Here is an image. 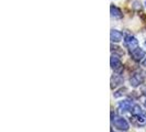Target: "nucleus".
Returning <instances> with one entry per match:
<instances>
[{"mask_svg": "<svg viewBox=\"0 0 146 132\" xmlns=\"http://www.w3.org/2000/svg\"><path fill=\"white\" fill-rule=\"evenodd\" d=\"M126 93H127V89L125 87H122V88H120V89H117V91L114 93V97H115V98L122 97V96H124Z\"/></svg>", "mask_w": 146, "mask_h": 132, "instance_id": "12", "label": "nucleus"}, {"mask_svg": "<svg viewBox=\"0 0 146 132\" xmlns=\"http://www.w3.org/2000/svg\"><path fill=\"white\" fill-rule=\"evenodd\" d=\"M143 93L146 95V86H145V87H143Z\"/></svg>", "mask_w": 146, "mask_h": 132, "instance_id": "15", "label": "nucleus"}, {"mask_svg": "<svg viewBox=\"0 0 146 132\" xmlns=\"http://www.w3.org/2000/svg\"><path fill=\"white\" fill-rule=\"evenodd\" d=\"M110 37H111V41H112V42H114V43H119V42H121V41H122V39H123V34H122L120 31L113 29V30H111Z\"/></svg>", "mask_w": 146, "mask_h": 132, "instance_id": "8", "label": "nucleus"}, {"mask_svg": "<svg viewBox=\"0 0 146 132\" xmlns=\"http://www.w3.org/2000/svg\"><path fill=\"white\" fill-rule=\"evenodd\" d=\"M131 122L136 127L146 125V111H143L141 115H135L131 117Z\"/></svg>", "mask_w": 146, "mask_h": 132, "instance_id": "2", "label": "nucleus"}, {"mask_svg": "<svg viewBox=\"0 0 146 132\" xmlns=\"http://www.w3.org/2000/svg\"><path fill=\"white\" fill-rule=\"evenodd\" d=\"M111 122H112L113 127H114L115 129H117V130H120V131H127L129 128H130L129 122L125 120L124 118L120 117V116H117V115L112 116Z\"/></svg>", "mask_w": 146, "mask_h": 132, "instance_id": "1", "label": "nucleus"}, {"mask_svg": "<svg viewBox=\"0 0 146 132\" xmlns=\"http://www.w3.org/2000/svg\"><path fill=\"white\" fill-rule=\"evenodd\" d=\"M124 43H125V45H126V47L130 50V52L134 51L135 49H137V47H139V41L133 37V35H131V34L125 35Z\"/></svg>", "mask_w": 146, "mask_h": 132, "instance_id": "3", "label": "nucleus"}, {"mask_svg": "<svg viewBox=\"0 0 146 132\" xmlns=\"http://www.w3.org/2000/svg\"><path fill=\"white\" fill-rule=\"evenodd\" d=\"M110 62H111V67H112V69H113L114 72H117V74L122 72V69H123V64H122L121 59H120V57H119L117 55H115V54L112 55Z\"/></svg>", "mask_w": 146, "mask_h": 132, "instance_id": "4", "label": "nucleus"}, {"mask_svg": "<svg viewBox=\"0 0 146 132\" xmlns=\"http://www.w3.org/2000/svg\"><path fill=\"white\" fill-rule=\"evenodd\" d=\"M142 64H143V66H146V57H145V59L143 61V63H142Z\"/></svg>", "mask_w": 146, "mask_h": 132, "instance_id": "14", "label": "nucleus"}, {"mask_svg": "<svg viewBox=\"0 0 146 132\" xmlns=\"http://www.w3.org/2000/svg\"><path fill=\"white\" fill-rule=\"evenodd\" d=\"M123 83V79L122 77L119 75V74H115L111 77V88H115L117 87L119 85H121Z\"/></svg>", "mask_w": 146, "mask_h": 132, "instance_id": "9", "label": "nucleus"}, {"mask_svg": "<svg viewBox=\"0 0 146 132\" xmlns=\"http://www.w3.org/2000/svg\"><path fill=\"white\" fill-rule=\"evenodd\" d=\"M145 6H146V1H145Z\"/></svg>", "mask_w": 146, "mask_h": 132, "instance_id": "17", "label": "nucleus"}, {"mask_svg": "<svg viewBox=\"0 0 146 132\" xmlns=\"http://www.w3.org/2000/svg\"><path fill=\"white\" fill-rule=\"evenodd\" d=\"M132 107H133V103L129 99L122 100L117 103V108L121 112H126V111H131Z\"/></svg>", "mask_w": 146, "mask_h": 132, "instance_id": "6", "label": "nucleus"}, {"mask_svg": "<svg viewBox=\"0 0 146 132\" xmlns=\"http://www.w3.org/2000/svg\"><path fill=\"white\" fill-rule=\"evenodd\" d=\"M131 112H132V116H135V115H141L143 112V110H142L139 105H133Z\"/></svg>", "mask_w": 146, "mask_h": 132, "instance_id": "11", "label": "nucleus"}, {"mask_svg": "<svg viewBox=\"0 0 146 132\" xmlns=\"http://www.w3.org/2000/svg\"><path fill=\"white\" fill-rule=\"evenodd\" d=\"M144 44H145V46H146V41H145V42H144Z\"/></svg>", "mask_w": 146, "mask_h": 132, "instance_id": "16", "label": "nucleus"}, {"mask_svg": "<svg viewBox=\"0 0 146 132\" xmlns=\"http://www.w3.org/2000/svg\"><path fill=\"white\" fill-rule=\"evenodd\" d=\"M145 51L144 50H142V49H139V47H137V49H135L134 51L131 52V56L132 59H134L135 62H139L141 59H144V56H145Z\"/></svg>", "mask_w": 146, "mask_h": 132, "instance_id": "7", "label": "nucleus"}, {"mask_svg": "<svg viewBox=\"0 0 146 132\" xmlns=\"http://www.w3.org/2000/svg\"><path fill=\"white\" fill-rule=\"evenodd\" d=\"M143 105H144V106L146 107V97L144 98V99H143Z\"/></svg>", "mask_w": 146, "mask_h": 132, "instance_id": "13", "label": "nucleus"}, {"mask_svg": "<svg viewBox=\"0 0 146 132\" xmlns=\"http://www.w3.org/2000/svg\"><path fill=\"white\" fill-rule=\"evenodd\" d=\"M110 10H111V15H112L113 18H115V19H122V18H123V13H122V11H121L117 7L111 6Z\"/></svg>", "mask_w": 146, "mask_h": 132, "instance_id": "10", "label": "nucleus"}, {"mask_svg": "<svg viewBox=\"0 0 146 132\" xmlns=\"http://www.w3.org/2000/svg\"><path fill=\"white\" fill-rule=\"evenodd\" d=\"M143 81H144V75L139 73V72L133 74L132 77L130 78V83H131L132 87H139V85H142Z\"/></svg>", "mask_w": 146, "mask_h": 132, "instance_id": "5", "label": "nucleus"}]
</instances>
